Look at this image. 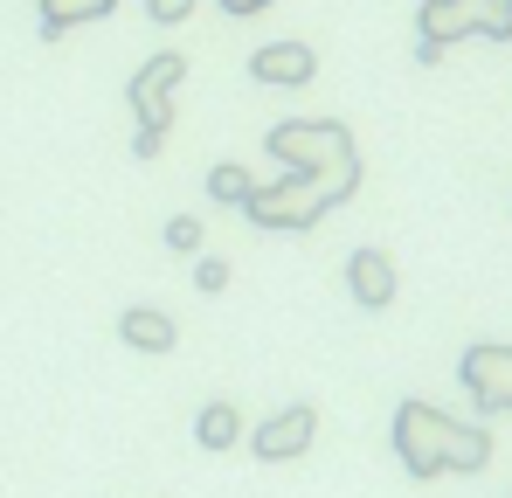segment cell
<instances>
[{
    "mask_svg": "<svg viewBox=\"0 0 512 498\" xmlns=\"http://www.w3.org/2000/svg\"><path fill=\"white\" fill-rule=\"evenodd\" d=\"M395 457L409 478H478L492 464V429L485 422H450L429 402H402L395 409Z\"/></svg>",
    "mask_w": 512,
    "mask_h": 498,
    "instance_id": "obj_1",
    "label": "cell"
},
{
    "mask_svg": "<svg viewBox=\"0 0 512 498\" xmlns=\"http://www.w3.org/2000/svg\"><path fill=\"white\" fill-rule=\"evenodd\" d=\"M270 153L291 166V173L319 180L333 201H346L353 180H360V160H353L346 125H326V118H291V125H277V132H270Z\"/></svg>",
    "mask_w": 512,
    "mask_h": 498,
    "instance_id": "obj_2",
    "label": "cell"
},
{
    "mask_svg": "<svg viewBox=\"0 0 512 498\" xmlns=\"http://www.w3.org/2000/svg\"><path fill=\"white\" fill-rule=\"evenodd\" d=\"M326 208H333V194L319 180H305V173H284L277 187H256L250 201H243V215H250L256 229H312Z\"/></svg>",
    "mask_w": 512,
    "mask_h": 498,
    "instance_id": "obj_3",
    "label": "cell"
},
{
    "mask_svg": "<svg viewBox=\"0 0 512 498\" xmlns=\"http://www.w3.org/2000/svg\"><path fill=\"white\" fill-rule=\"evenodd\" d=\"M457 381H464V395L478 402V415H512V346H506V339H478V346H464Z\"/></svg>",
    "mask_w": 512,
    "mask_h": 498,
    "instance_id": "obj_4",
    "label": "cell"
},
{
    "mask_svg": "<svg viewBox=\"0 0 512 498\" xmlns=\"http://www.w3.org/2000/svg\"><path fill=\"white\" fill-rule=\"evenodd\" d=\"M312 436H319V409H312V402H291V409H277L270 422L250 429V450L263 464H291V457L312 450Z\"/></svg>",
    "mask_w": 512,
    "mask_h": 498,
    "instance_id": "obj_5",
    "label": "cell"
},
{
    "mask_svg": "<svg viewBox=\"0 0 512 498\" xmlns=\"http://www.w3.org/2000/svg\"><path fill=\"white\" fill-rule=\"evenodd\" d=\"M180 77H187V63H180V56H153V63H146V77L132 83V104H139V118H146L139 153H160V132H167V118H173L167 90H173Z\"/></svg>",
    "mask_w": 512,
    "mask_h": 498,
    "instance_id": "obj_6",
    "label": "cell"
},
{
    "mask_svg": "<svg viewBox=\"0 0 512 498\" xmlns=\"http://www.w3.org/2000/svg\"><path fill=\"white\" fill-rule=\"evenodd\" d=\"M346 291L360 312H388L395 305V256L388 249H353L346 256Z\"/></svg>",
    "mask_w": 512,
    "mask_h": 498,
    "instance_id": "obj_7",
    "label": "cell"
},
{
    "mask_svg": "<svg viewBox=\"0 0 512 498\" xmlns=\"http://www.w3.org/2000/svg\"><path fill=\"white\" fill-rule=\"evenodd\" d=\"M319 70V56L305 49V42H263L250 56V77L256 83H284V90H298V83H312Z\"/></svg>",
    "mask_w": 512,
    "mask_h": 498,
    "instance_id": "obj_8",
    "label": "cell"
},
{
    "mask_svg": "<svg viewBox=\"0 0 512 498\" xmlns=\"http://www.w3.org/2000/svg\"><path fill=\"white\" fill-rule=\"evenodd\" d=\"M118 339L132 353H173L180 326H173V312H160V305H132V312H118Z\"/></svg>",
    "mask_w": 512,
    "mask_h": 498,
    "instance_id": "obj_9",
    "label": "cell"
},
{
    "mask_svg": "<svg viewBox=\"0 0 512 498\" xmlns=\"http://www.w3.org/2000/svg\"><path fill=\"white\" fill-rule=\"evenodd\" d=\"M471 35V14H464V0H423V42H416V56L436 63L450 42H464Z\"/></svg>",
    "mask_w": 512,
    "mask_h": 498,
    "instance_id": "obj_10",
    "label": "cell"
},
{
    "mask_svg": "<svg viewBox=\"0 0 512 498\" xmlns=\"http://www.w3.org/2000/svg\"><path fill=\"white\" fill-rule=\"evenodd\" d=\"M194 443H201V450H236V443H243V409H236V402H201Z\"/></svg>",
    "mask_w": 512,
    "mask_h": 498,
    "instance_id": "obj_11",
    "label": "cell"
},
{
    "mask_svg": "<svg viewBox=\"0 0 512 498\" xmlns=\"http://www.w3.org/2000/svg\"><path fill=\"white\" fill-rule=\"evenodd\" d=\"M118 0H42V28L63 35V28H84V21H104Z\"/></svg>",
    "mask_w": 512,
    "mask_h": 498,
    "instance_id": "obj_12",
    "label": "cell"
},
{
    "mask_svg": "<svg viewBox=\"0 0 512 498\" xmlns=\"http://www.w3.org/2000/svg\"><path fill=\"white\" fill-rule=\"evenodd\" d=\"M464 14H471V35L512 42V0H464Z\"/></svg>",
    "mask_w": 512,
    "mask_h": 498,
    "instance_id": "obj_13",
    "label": "cell"
},
{
    "mask_svg": "<svg viewBox=\"0 0 512 498\" xmlns=\"http://www.w3.org/2000/svg\"><path fill=\"white\" fill-rule=\"evenodd\" d=\"M208 194H215L222 208H243V201L256 194V180L243 173V166H215V173H208Z\"/></svg>",
    "mask_w": 512,
    "mask_h": 498,
    "instance_id": "obj_14",
    "label": "cell"
},
{
    "mask_svg": "<svg viewBox=\"0 0 512 498\" xmlns=\"http://www.w3.org/2000/svg\"><path fill=\"white\" fill-rule=\"evenodd\" d=\"M167 249L173 256H194V249H201V215H173L167 222Z\"/></svg>",
    "mask_w": 512,
    "mask_h": 498,
    "instance_id": "obj_15",
    "label": "cell"
},
{
    "mask_svg": "<svg viewBox=\"0 0 512 498\" xmlns=\"http://www.w3.org/2000/svg\"><path fill=\"white\" fill-rule=\"evenodd\" d=\"M194 291H208V298L229 291V263H222V256H201V263H194Z\"/></svg>",
    "mask_w": 512,
    "mask_h": 498,
    "instance_id": "obj_16",
    "label": "cell"
},
{
    "mask_svg": "<svg viewBox=\"0 0 512 498\" xmlns=\"http://www.w3.org/2000/svg\"><path fill=\"white\" fill-rule=\"evenodd\" d=\"M146 14H153L160 28H173V21H187V14H194V0H146Z\"/></svg>",
    "mask_w": 512,
    "mask_h": 498,
    "instance_id": "obj_17",
    "label": "cell"
},
{
    "mask_svg": "<svg viewBox=\"0 0 512 498\" xmlns=\"http://www.w3.org/2000/svg\"><path fill=\"white\" fill-rule=\"evenodd\" d=\"M222 7H229V14H263L270 0H222Z\"/></svg>",
    "mask_w": 512,
    "mask_h": 498,
    "instance_id": "obj_18",
    "label": "cell"
}]
</instances>
